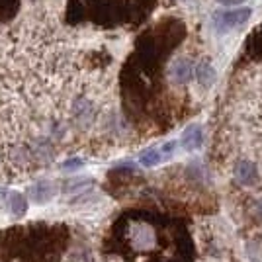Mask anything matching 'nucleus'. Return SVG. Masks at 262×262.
<instances>
[{"mask_svg":"<svg viewBox=\"0 0 262 262\" xmlns=\"http://www.w3.org/2000/svg\"><path fill=\"white\" fill-rule=\"evenodd\" d=\"M180 145H182V149L184 151H198L202 145H204V129H202V125H188L182 133V137H180Z\"/></svg>","mask_w":262,"mask_h":262,"instance_id":"nucleus-5","label":"nucleus"},{"mask_svg":"<svg viewBox=\"0 0 262 262\" xmlns=\"http://www.w3.org/2000/svg\"><path fill=\"white\" fill-rule=\"evenodd\" d=\"M82 164H84V161H82V159H77V157H75V159H69V161H67V163L63 164V168H67V170H75V168H80Z\"/></svg>","mask_w":262,"mask_h":262,"instance_id":"nucleus-10","label":"nucleus"},{"mask_svg":"<svg viewBox=\"0 0 262 262\" xmlns=\"http://www.w3.org/2000/svg\"><path fill=\"white\" fill-rule=\"evenodd\" d=\"M129 241L135 251H153L157 247V231L149 223H133L129 227Z\"/></svg>","mask_w":262,"mask_h":262,"instance_id":"nucleus-2","label":"nucleus"},{"mask_svg":"<svg viewBox=\"0 0 262 262\" xmlns=\"http://www.w3.org/2000/svg\"><path fill=\"white\" fill-rule=\"evenodd\" d=\"M194 78H196V82L202 88H209L215 80V71H213V67L209 65L208 61H198Z\"/></svg>","mask_w":262,"mask_h":262,"instance_id":"nucleus-7","label":"nucleus"},{"mask_svg":"<svg viewBox=\"0 0 262 262\" xmlns=\"http://www.w3.org/2000/svg\"><path fill=\"white\" fill-rule=\"evenodd\" d=\"M30 196L35 204H47L55 196V186L47 180H41V182H37L30 188Z\"/></svg>","mask_w":262,"mask_h":262,"instance_id":"nucleus-6","label":"nucleus"},{"mask_svg":"<svg viewBox=\"0 0 262 262\" xmlns=\"http://www.w3.org/2000/svg\"><path fill=\"white\" fill-rule=\"evenodd\" d=\"M8 204H10V209L12 213L16 215V217H22L24 213H26V209H28V202H26V198L22 194H10L8 196Z\"/></svg>","mask_w":262,"mask_h":262,"instance_id":"nucleus-8","label":"nucleus"},{"mask_svg":"<svg viewBox=\"0 0 262 262\" xmlns=\"http://www.w3.org/2000/svg\"><path fill=\"white\" fill-rule=\"evenodd\" d=\"M219 4H225V6H237V4H243L245 0H217Z\"/></svg>","mask_w":262,"mask_h":262,"instance_id":"nucleus-11","label":"nucleus"},{"mask_svg":"<svg viewBox=\"0 0 262 262\" xmlns=\"http://www.w3.org/2000/svg\"><path fill=\"white\" fill-rule=\"evenodd\" d=\"M219 149L235 225L249 256L262 260V65L245 69L231 88Z\"/></svg>","mask_w":262,"mask_h":262,"instance_id":"nucleus-1","label":"nucleus"},{"mask_svg":"<svg viewBox=\"0 0 262 262\" xmlns=\"http://www.w3.org/2000/svg\"><path fill=\"white\" fill-rule=\"evenodd\" d=\"M164 157L161 153V149H147V151H143L139 155V163L143 166H157V164L163 161Z\"/></svg>","mask_w":262,"mask_h":262,"instance_id":"nucleus-9","label":"nucleus"},{"mask_svg":"<svg viewBox=\"0 0 262 262\" xmlns=\"http://www.w3.org/2000/svg\"><path fill=\"white\" fill-rule=\"evenodd\" d=\"M251 8H237V10L217 12L213 14V26L217 32H229L233 28H241L243 24L249 20Z\"/></svg>","mask_w":262,"mask_h":262,"instance_id":"nucleus-3","label":"nucleus"},{"mask_svg":"<svg viewBox=\"0 0 262 262\" xmlns=\"http://www.w3.org/2000/svg\"><path fill=\"white\" fill-rule=\"evenodd\" d=\"M196 73V63H192L190 59H176L172 65L168 67V78L174 84H188L194 80Z\"/></svg>","mask_w":262,"mask_h":262,"instance_id":"nucleus-4","label":"nucleus"}]
</instances>
